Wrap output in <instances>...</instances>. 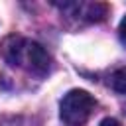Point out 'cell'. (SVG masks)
I'll use <instances>...</instances> for the list:
<instances>
[{
    "label": "cell",
    "instance_id": "6da1fadb",
    "mask_svg": "<svg viewBox=\"0 0 126 126\" xmlns=\"http://www.w3.org/2000/svg\"><path fill=\"white\" fill-rule=\"evenodd\" d=\"M2 55L10 65L26 69L28 73H33V75H45L51 65L47 51L37 41H32L20 35H10L4 41Z\"/></svg>",
    "mask_w": 126,
    "mask_h": 126
},
{
    "label": "cell",
    "instance_id": "7a4b0ae2",
    "mask_svg": "<svg viewBox=\"0 0 126 126\" xmlns=\"http://www.w3.org/2000/svg\"><path fill=\"white\" fill-rule=\"evenodd\" d=\"M94 104H96L94 98L87 91L73 89L63 96V100L59 104V116L67 126H83L91 118Z\"/></svg>",
    "mask_w": 126,
    "mask_h": 126
},
{
    "label": "cell",
    "instance_id": "3957f363",
    "mask_svg": "<svg viewBox=\"0 0 126 126\" xmlns=\"http://www.w3.org/2000/svg\"><path fill=\"white\" fill-rule=\"evenodd\" d=\"M110 83H112V89H114L116 93H120V94H126V67L118 69V71L112 75Z\"/></svg>",
    "mask_w": 126,
    "mask_h": 126
},
{
    "label": "cell",
    "instance_id": "277c9868",
    "mask_svg": "<svg viewBox=\"0 0 126 126\" xmlns=\"http://www.w3.org/2000/svg\"><path fill=\"white\" fill-rule=\"evenodd\" d=\"M118 33H120V39L126 43V16L122 18V22H120V26H118Z\"/></svg>",
    "mask_w": 126,
    "mask_h": 126
},
{
    "label": "cell",
    "instance_id": "5b68a950",
    "mask_svg": "<svg viewBox=\"0 0 126 126\" xmlns=\"http://www.w3.org/2000/svg\"><path fill=\"white\" fill-rule=\"evenodd\" d=\"M100 126H120V124H118L114 118H104V120L100 122Z\"/></svg>",
    "mask_w": 126,
    "mask_h": 126
}]
</instances>
